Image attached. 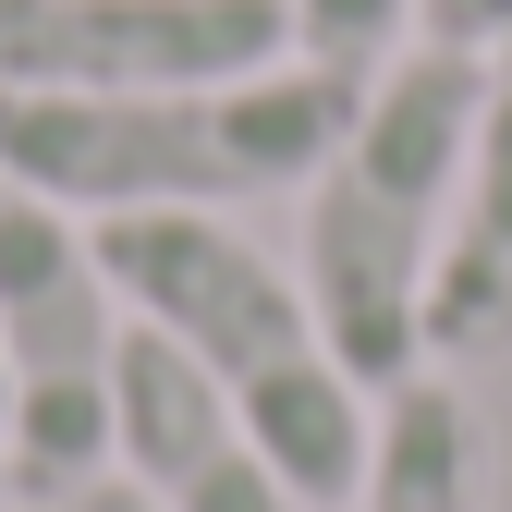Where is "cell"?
I'll list each match as a JSON object with an SVG mask.
<instances>
[{
    "label": "cell",
    "instance_id": "obj_1",
    "mask_svg": "<svg viewBox=\"0 0 512 512\" xmlns=\"http://www.w3.org/2000/svg\"><path fill=\"white\" fill-rule=\"evenodd\" d=\"M86 232H98V269H110L122 317L159 330V342L244 415V439L305 488V512H354L366 439H378V391L330 354L305 281H293L244 220L147 208V220H86Z\"/></svg>",
    "mask_w": 512,
    "mask_h": 512
},
{
    "label": "cell",
    "instance_id": "obj_2",
    "mask_svg": "<svg viewBox=\"0 0 512 512\" xmlns=\"http://www.w3.org/2000/svg\"><path fill=\"white\" fill-rule=\"evenodd\" d=\"M476 86H488V49H452V37L391 49L366 74L342 147L317 159V183L293 196L305 208L293 281H305L330 354L366 391H403L427 366V281H439V244H452L464 147H476Z\"/></svg>",
    "mask_w": 512,
    "mask_h": 512
},
{
    "label": "cell",
    "instance_id": "obj_3",
    "mask_svg": "<svg viewBox=\"0 0 512 512\" xmlns=\"http://www.w3.org/2000/svg\"><path fill=\"white\" fill-rule=\"evenodd\" d=\"M354 98L366 86L317 61H269L232 86H135V98H0V183L74 220H147V208L232 220L305 196Z\"/></svg>",
    "mask_w": 512,
    "mask_h": 512
},
{
    "label": "cell",
    "instance_id": "obj_4",
    "mask_svg": "<svg viewBox=\"0 0 512 512\" xmlns=\"http://www.w3.org/2000/svg\"><path fill=\"white\" fill-rule=\"evenodd\" d=\"M122 317L98 232L0 183V476L13 500H74L122 439Z\"/></svg>",
    "mask_w": 512,
    "mask_h": 512
},
{
    "label": "cell",
    "instance_id": "obj_5",
    "mask_svg": "<svg viewBox=\"0 0 512 512\" xmlns=\"http://www.w3.org/2000/svg\"><path fill=\"white\" fill-rule=\"evenodd\" d=\"M293 61V0H0V98L232 86Z\"/></svg>",
    "mask_w": 512,
    "mask_h": 512
},
{
    "label": "cell",
    "instance_id": "obj_6",
    "mask_svg": "<svg viewBox=\"0 0 512 512\" xmlns=\"http://www.w3.org/2000/svg\"><path fill=\"white\" fill-rule=\"evenodd\" d=\"M110 464L135 476L159 512H305V488L244 439V415L183 366L159 330L122 342V439Z\"/></svg>",
    "mask_w": 512,
    "mask_h": 512
},
{
    "label": "cell",
    "instance_id": "obj_7",
    "mask_svg": "<svg viewBox=\"0 0 512 512\" xmlns=\"http://www.w3.org/2000/svg\"><path fill=\"white\" fill-rule=\"evenodd\" d=\"M427 366H512V37L488 49L452 244L427 281Z\"/></svg>",
    "mask_w": 512,
    "mask_h": 512
},
{
    "label": "cell",
    "instance_id": "obj_8",
    "mask_svg": "<svg viewBox=\"0 0 512 512\" xmlns=\"http://www.w3.org/2000/svg\"><path fill=\"white\" fill-rule=\"evenodd\" d=\"M354 512H500V439L464 391V366H415L403 391H378Z\"/></svg>",
    "mask_w": 512,
    "mask_h": 512
},
{
    "label": "cell",
    "instance_id": "obj_9",
    "mask_svg": "<svg viewBox=\"0 0 512 512\" xmlns=\"http://www.w3.org/2000/svg\"><path fill=\"white\" fill-rule=\"evenodd\" d=\"M427 37V0H293V61H317V74H378L391 49Z\"/></svg>",
    "mask_w": 512,
    "mask_h": 512
},
{
    "label": "cell",
    "instance_id": "obj_10",
    "mask_svg": "<svg viewBox=\"0 0 512 512\" xmlns=\"http://www.w3.org/2000/svg\"><path fill=\"white\" fill-rule=\"evenodd\" d=\"M427 37H452V49H500V37H512V0H427Z\"/></svg>",
    "mask_w": 512,
    "mask_h": 512
},
{
    "label": "cell",
    "instance_id": "obj_11",
    "mask_svg": "<svg viewBox=\"0 0 512 512\" xmlns=\"http://www.w3.org/2000/svg\"><path fill=\"white\" fill-rule=\"evenodd\" d=\"M49 512H159V500H147L135 476H122V464H110V476H86L74 500H49Z\"/></svg>",
    "mask_w": 512,
    "mask_h": 512
},
{
    "label": "cell",
    "instance_id": "obj_12",
    "mask_svg": "<svg viewBox=\"0 0 512 512\" xmlns=\"http://www.w3.org/2000/svg\"><path fill=\"white\" fill-rule=\"evenodd\" d=\"M0 512H49V500H0Z\"/></svg>",
    "mask_w": 512,
    "mask_h": 512
},
{
    "label": "cell",
    "instance_id": "obj_13",
    "mask_svg": "<svg viewBox=\"0 0 512 512\" xmlns=\"http://www.w3.org/2000/svg\"><path fill=\"white\" fill-rule=\"evenodd\" d=\"M0 500H13V476H0Z\"/></svg>",
    "mask_w": 512,
    "mask_h": 512
}]
</instances>
